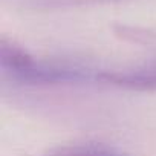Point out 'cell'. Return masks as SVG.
Masks as SVG:
<instances>
[{
    "label": "cell",
    "instance_id": "cell-1",
    "mask_svg": "<svg viewBox=\"0 0 156 156\" xmlns=\"http://www.w3.org/2000/svg\"><path fill=\"white\" fill-rule=\"evenodd\" d=\"M0 69L3 78L20 84L52 86L98 83V70L78 66L38 61L20 44L2 37L0 40Z\"/></svg>",
    "mask_w": 156,
    "mask_h": 156
},
{
    "label": "cell",
    "instance_id": "cell-2",
    "mask_svg": "<svg viewBox=\"0 0 156 156\" xmlns=\"http://www.w3.org/2000/svg\"><path fill=\"white\" fill-rule=\"evenodd\" d=\"M98 83L116 86L129 90L154 92L156 90V69L136 70H100Z\"/></svg>",
    "mask_w": 156,
    "mask_h": 156
},
{
    "label": "cell",
    "instance_id": "cell-3",
    "mask_svg": "<svg viewBox=\"0 0 156 156\" xmlns=\"http://www.w3.org/2000/svg\"><path fill=\"white\" fill-rule=\"evenodd\" d=\"M11 2L25 9L51 11V9L78 8V6H89V5L115 3V2H124V0H11Z\"/></svg>",
    "mask_w": 156,
    "mask_h": 156
},
{
    "label": "cell",
    "instance_id": "cell-4",
    "mask_svg": "<svg viewBox=\"0 0 156 156\" xmlns=\"http://www.w3.org/2000/svg\"><path fill=\"white\" fill-rule=\"evenodd\" d=\"M40 156H124V154L103 144H72V145L55 147Z\"/></svg>",
    "mask_w": 156,
    "mask_h": 156
},
{
    "label": "cell",
    "instance_id": "cell-5",
    "mask_svg": "<svg viewBox=\"0 0 156 156\" xmlns=\"http://www.w3.org/2000/svg\"><path fill=\"white\" fill-rule=\"evenodd\" d=\"M115 34L118 37H121L126 41H132V43H138V44H156V32L142 29V28H136V26H127V25H116L113 28Z\"/></svg>",
    "mask_w": 156,
    "mask_h": 156
}]
</instances>
